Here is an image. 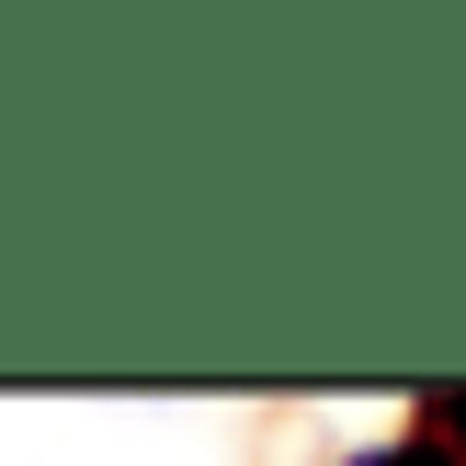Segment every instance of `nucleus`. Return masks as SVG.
Instances as JSON below:
<instances>
[{
    "mask_svg": "<svg viewBox=\"0 0 466 466\" xmlns=\"http://www.w3.org/2000/svg\"><path fill=\"white\" fill-rule=\"evenodd\" d=\"M364 466H455L444 444H399V455H364Z\"/></svg>",
    "mask_w": 466,
    "mask_h": 466,
    "instance_id": "f03ea898",
    "label": "nucleus"
},
{
    "mask_svg": "<svg viewBox=\"0 0 466 466\" xmlns=\"http://www.w3.org/2000/svg\"><path fill=\"white\" fill-rule=\"evenodd\" d=\"M432 444H444V455H455V466H466V399H455V410H444V421H432Z\"/></svg>",
    "mask_w": 466,
    "mask_h": 466,
    "instance_id": "f257e3e1",
    "label": "nucleus"
}]
</instances>
